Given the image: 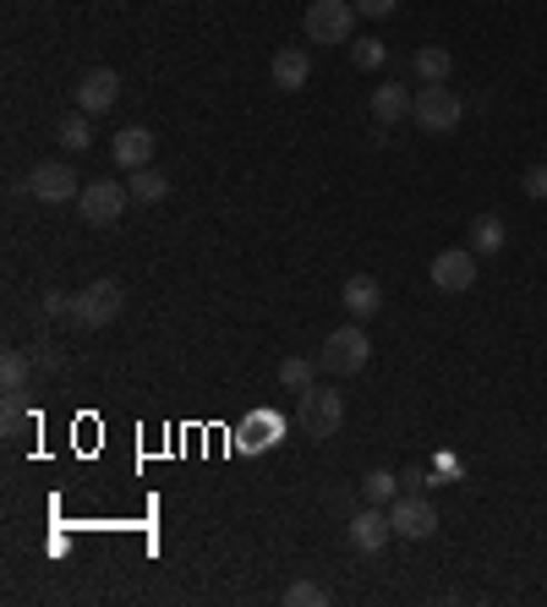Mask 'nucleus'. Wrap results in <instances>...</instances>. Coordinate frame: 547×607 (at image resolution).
<instances>
[{
    "label": "nucleus",
    "instance_id": "nucleus-1",
    "mask_svg": "<svg viewBox=\"0 0 547 607\" xmlns=\"http://www.w3.org/2000/svg\"><path fill=\"white\" fill-rule=\"evenodd\" d=\"M127 307V285L121 279H93L71 296V324L77 329H110Z\"/></svg>",
    "mask_w": 547,
    "mask_h": 607
},
{
    "label": "nucleus",
    "instance_id": "nucleus-2",
    "mask_svg": "<svg viewBox=\"0 0 547 607\" xmlns=\"http://www.w3.org/2000/svg\"><path fill=\"white\" fill-rule=\"evenodd\" d=\"M410 116H416L421 132H455V127L466 121V99H460L455 88H444V82H421Z\"/></svg>",
    "mask_w": 547,
    "mask_h": 607
},
{
    "label": "nucleus",
    "instance_id": "nucleus-3",
    "mask_svg": "<svg viewBox=\"0 0 547 607\" xmlns=\"http://www.w3.org/2000/svg\"><path fill=\"white\" fill-rule=\"evenodd\" d=\"M367 356H372V339L361 324H345L335 335L324 339V350H318V367L324 372H335V378H356L361 367H367Z\"/></svg>",
    "mask_w": 547,
    "mask_h": 607
},
{
    "label": "nucleus",
    "instance_id": "nucleus-4",
    "mask_svg": "<svg viewBox=\"0 0 547 607\" xmlns=\"http://www.w3.org/2000/svg\"><path fill=\"white\" fill-rule=\"evenodd\" d=\"M296 427H301L307 438H318V444L335 438V432L345 427V395L340 389H318V384H312V389L301 395V405H296Z\"/></svg>",
    "mask_w": 547,
    "mask_h": 607
},
{
    "label": "nucleus",
    "instance_id": "nucleus-5",
    "mask_svg": "<svg viewBox=\"0 0 547 607\" xmlns=\"http://www.w3.org/2000/svg\"><path fill=\"white\" fill-rule=\"evenodd\" d=\"M301 28H307L312 44H350V33H356V6H350V0H312L307 17H301Z\"/></svg>",
    "mask_w": 547,
    "mask_h": 607
},
{
    "label": "nucleus",
    "instance_id": "nucleus-6",
    "mask_svg": "<svg viewBox=\"0 0 547 607\" xmlns=\"http://www.w3.org/2000/svg\"><path fill=\"white\" fill-rule=\"evenodd\" d=\"M28 198H33V202H50V208H61V202L82 198V187H77V170H71L67 159H44V165H33V170H28Z\"/></svg>",
    "mask_w": 547,
    "mask_h": 607
},
{
    "label": "nucleus",
    "instance_id": "nucleus-7",
    "mask_svg": "<svg viewBox=\"0 0 547 607\" xmlns=\"http://www.w3.org/2000/svg\"><path fill=\"white\" fill-rule=\"evenodd\" d=\"M127 202H132V192H127L121 181H88L82 198H77V213H82L93 230H105V225H121Z\"/></svg>",
    "mask_w": 547,
    "mask_h": 607
},
{
    "label": "nucleus",
    "instance_id": "nucleus-8",
    "mask_svg": "<svg viewBox=\"0 0 547 607\" xmlns=\"http://www.w3.org/2000/svg\"><path fill=\"white\" fill-rule=\"evenodd\" d=\"M389 526H395V537L427 541L432 531H438V509H432L421 492H406V498H395V504H389Z\"/></svg>",
    "mask_w": 547,
    "mask_h": 607
},
{
    "label": "nucleus",
    "instance_id": "nucleus-9",
    "mask_svg": "<svg viewBox=\"0 0 547 607\" xmlns=\"http://www.w3.org/2000/svg\"><path fill=\"white\" fill-rule=\"evenodd\" d=\"M427 273H432V285H438L444 296H460V290L477 285V252H471V247H449V252H438V258L427 263Z\"/></svg>",
    "mask_w": 547,
    "mask_h": 607
},
{
    "label": "nucleus",
    "instance_id": "nucleus-10",
    "mask_svg": "<svg viewBox=\"0 0 547 607\" xmlns=\"http://www.w3.org/2000/svg\"><path fill=\"white\" fill-rule=\"evenodd\" d=\"M116 99H121V71L93 67L77 77V110L82 116H105V110H116Z\"/></svg>",
    "mask_w": 547,
    "mask_h": 607
},
{
    "label": "nucleus",
    "instance_id": "nucleus-11",
    "mask_svg": "<svg viewBox=\"0 0 547 607\" xmlns=\"http://www.w3.org/2000/svg\"><path fill=\"white\" fill-rule=\"evenodd\" d=\"M345 537H350L356 553H384V541L395 537V526H389V515H384L378 504H367L361 515H350V520H345Z\"/></svg>",
    "mask_w": 547,
    "mask_h": 607
},
{
    "label": "nucleus",
    "instance_id": "nucleus-12",
    "mask_svg": "<svg viewBox=\"0 0 547 607\" xmlns=\"http://www.w3.org/2000/svg\"><path fill=\"white\" fill-rule=\"evenodd\" d=\"M340 307L356 318V324H367V318H378L384 312V285L372 279V273H350L340 290Z\"/></svg>",
    "mask_w": 547,
    "mask_h": 607
},
{
    "label": "nucleus",
    "instance_id": "nucleus-13",
    "mask_svg": "<svg viewBox=\"0 0 547 607\" xmlns=\"http://www.w3.org/2000/svg\"><path fill=\"white\" fill-rule=\"evenodd\" d=\"M110 153H116L121 170H142V165H153V132L148 127H121L116 142H110Z\"/></svg>",
    "mask_w": 547,
    "mask_h": 607
},
{
    "label": "nucleus",
    "instance_id": "nucleus-14",
    "mask_svg": "<svg viewBox=\"0 0 547 607\" xmlns=\"http://www.w3.org/2000/svg\"><path fill=\"white\" fill-rule=\"evenodd\" d=\"M274 88L279 93H296V88H307V77H312V61H307V50H296V44H285L279 56H274Z\"/></svg>",
    "mask_w": 547,
    "mask_h": 607
},
{
    "label": "nucleus",
    "instance_id": "nucleus-15",
    "mask_svg": "<svg viewBox=\"0 0 547 607\" xmlns=\"http://www.w3.org/2000/svg\"><path fill=\"white\" fill-rule=\"evenodd\" d=\"M410 105H416V93L400 88V82H384V88H372V116H378V127L389 132L395 121H406Z\"/></svg>",
    "mask_w": 547,
    "mask_h": 607
},
{
    "label": "nucleus",
    "instance_id": "nucleus-16",
    "mask_svg": "<svg viewBox=\"0 0 547 607\" xmlns=\"http://www.w3.org/2000/svg\"><path fill=\"white\" fill-rule=\"evenodd\" d=\"M504 241H509V236H504V219H498V213L471 219V252H477V258H498V252H504Z\"/></svg>",
    "mask_w": 547,
    "mask_h": 607
},
{
    "label": "nucleus",
    "instance_id": "nucleus-17",
    "mask_svg": "<svg viewBox=\"0 0 547 607\" xmlns=\"http://www.w3.org/2000/svg\"><path fill=\"white\" fill-rule=\"evenodd\" d=\"M28 378H33V356L28 350H6L0 356V389L6 395H28Z\"/></svg>",
    "mask_w": 547,
    "mask_h": 607
},
{
    "label": "nucleus",
    "instance_id": "nucleus-18",
    "mask_svg": "<svg viewBox=\"0 0 547 607\" xmlns=\"http://www.w3.org/2000/svg\"><path fill=\"white\" fill-rule=\"evenodd\" d=\"M127 192H132V202H159V198H170V176L153 170V165H142V170H132Z\"/></svg>",
    "mask_w": 547,
    "mask_h": 607
},
{
    "label": "nucleus",
    "instance_id": "nucleus-19",
    "mask_svg": "<svg viewBox=\"0 0 547 607\" xmlns=\"http://www.w3.org/2000/svg\"><path fill=\"white\" fill-rule=\"evenodd\" d=\"M449 71H455V56L444 44H421L416 50V77L421 82H449Z\"/></svg>",
    "mask_w": 547,
    "mask_h": 607
},
{
    "label": "nucleus",
    "instance_id": "nucleus-20",
    "mask_svg": "<svg viewBox=\"0 0 547 607\" xmlns=\"http://www.w3.org/2000/svg\"><path fill=\"white\" fill-rule=\"evenodd\" d=\"M312 378H318V361H307V356H285V361H279V384H285L290 395H307Z\"/></svg>",
    "mask_w": 547,
    "mask_h": 607
},
{
    "label": "nucleus",
    "instance_id": "nucleus-21",
    "mask_svg": "<svg viewBox=\"0 0 547 607\" xmlns=\"http://www.w3.org/2000/svg\"><path fill=\"white\" fill-rule=\"evenodd\" d=\"M361 498H367V504H378V509H389V504L400 498V481H395L389 471H367V476H361Z\"/></svg>",
    "mask_w": 547,
    "mask_h": 607
},
{
    "label": "nucleus",
    "instance_id": "nucleus-22",
    "mask_svg": "<svg viewBox=\"0 0 547 607\" xmlns=\"http://www.w3.org/2000/svg\"><path fill=\"white\" fill-rule=\"evenodd\" d=\"M56 137H61V148H67V153H88V142H93V127H88V116H61Z\"/></svg>",
    "mask_w": 547,
    "mask_h": 607
},
{
    "label": "nucleus",
    "instance_id": "nucleus-23",
    "mask_svg": "<svg viewBox=\"0 0 547 607\" xmlns=\"http://www.w3.org/2000/svg\"><path fill=\"white\" fill-rule=\"evenodd\" d=\"M285 607H329V586H318V580H290V586H285Z\"/></svg>",
    "mask_w": 547,
    "mask_h": 607
},
{
    "label": "nucleus",
    "instance_id": "nucleus-24",
    "mask_svg": "<svg viewBox=\"0 0 547 607\" xmlns=\"http://www.w3.org/2000/svg\"><path fill=\"white\" fill-rule=\"evenodd\" d=\"M350 56H356V67H361V71H378L384 61H389V50H384L378 39H356V50H350Z\"/></svg>",
    "mask_w": 547,
    "mask_h": 607
},
{
    "label": "nucleus",
    "instance_id": "nucleus-25",
    "mask_svg": "<svg viewBox=\"0 0 547 607\" xmlns=\"http://www.w3.org/2000/svg\"><path fill=\"white\" fill-rule=\"evenodd\" d=\"M520 187H526V198H547V165H531L520 176Z\"/></svg>",
    "mask_w": 547,
    "mask_h": 607
},
{
    "label": "nucleus",
    "instance_id": "nucleus-26",
    "mask_svg": "<svg viewBox=\"0 0 547 607\" xmlns=\"http://www.w3.org/2000/svg\"><path fill=\"white\" fill-rule=\"evenodd\" d=\"M350 6H356V17H395L400 0H350Z\"/></svg>",
    "mask_w": 547,
    "mask_h": 607
},
{
    "label": "nucleus",
    "instance_id": "nucleus-27",
    "mask_svg": "<svg viewBox=\"0 0 547 607\" xmlns=\"http://www.w3.org/2000/svg\"><path fill=\"white\" fill-rule=\"evenodd\" d=\"M39 312H50V318H61V312H71V296H61V290H44V301H39Z\"/></svg>",
    "mask_w": 547,
    "mask_h": 607
},
{
    "label": "nucleus",
    "instance_id": "nucleus-28",
    "mask_svg": "<svg viewBox=\"0 0 547 607\" xmlns=\"http://www.w3.org/2000/svg\"><path fill=\"white\" fill-rule=\"evenodd\" d=\"M269 432H279V421H274V416H258V438H247V444H252V449H269L274 444Z\"/></svg>",
    "mask_w": 547,
    "mask_h": 607
}]
</instances>
